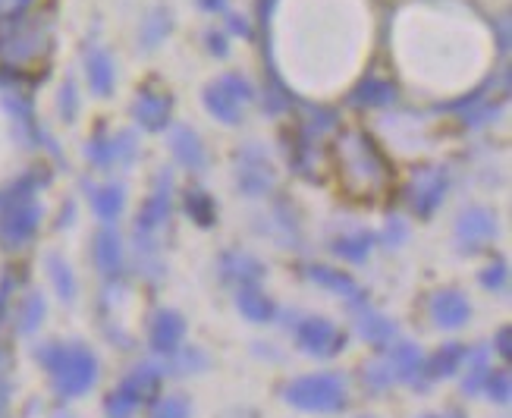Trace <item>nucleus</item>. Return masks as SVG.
<instances>
[{"instance_id": "f257e3e1", "label": "nucleus", "mask_w": 512, "mask_h": 418, "mask_svg": "<svg viewBox=\"0 0 512 418\" xmlns=\"http://www.w3.org/2000/svg\"><path fill=\"white\" fill-rule=\"evenodd\" d=\"M32 356L51 374L54 393L63 400H76L98 384V356L85 343H38Z\"/></svg>"}, {"instance_id": "f03ea898", "label": "nucleus", "mask_w": 512, "mask_h": 418, "mask_svg": "<svg viewBox=\"0 0 512 418\" xmlns=\"http://www.w3.org/2000/svg\"><path fill=\"white\" fill-rule=\"evenodd\" d=\"M283 400L311 415H333L343 412L349 403V381L340 371H315V374H302V378L289 381Z\"/></svg>"}, {"instance_id": "7ed1b4c3", "label": "nucleus", "mask_w": 512, "mask_h": 418, "mask_svg": "<svg viewBox=\"0 0 512 418\" xmlns=\"http://www.w3.org/2000/svg\"><path fill=\"white\" fill-rule=\"evenodd\" d=\"M161 378H164L161 365H154V362L136 365L123 378V384L104 400V415L107 418H132L136 409L142 406V400H148L151 390L161 384Z\"/></svg>"}, {"instance_id": "20e7f679", "label": "nucleus", "mask_w": 512, "mask_h": 418, "mask_svg": "<svg viewBox=\"0 0 512 418\" xmlns=\"http://www.w3.org/2000/svg\"><path fill=\"white\" fill-rule=\"evenodd\" d=\"M296 346L311 359H333L346 349V337L340 334L337 324H330L324 318H311V321L299 324Z\"/></svg>"}, {"instance_id": "39448f33", "label": "nucleus", "mask_w": 512, "mask_h": 418, "mask_svg": "<svg viewBox=\"0 0 512 418\" xmlns=\"http://www.w3.org/2000/svg\"><path fill=\"white\" fill-rule=\"evenodd\" d=\"M384 359L390 365V374L396 384H418L421 371H425V352H421L415 343H390Z\"/></svg>"}, {"instance_id": "423d86ee", "label": "nucleus", "mask_w": 512, "mask_h": 418, "mask_svg": "<svg viewBox=\"0 0 512 418\" xmlns=\"http://www.w3.org/2000/svg\"><path fill=\"white\" fill-rule=\"evenodd\" d=\"M465 356H469V346H462V343H443L431 359H425V371H421V381L415 387H428L431 381L453 378V374L465 365Z\"/></svg>"}, {"instance_id": "0eeeda50", "label": "nucleus", "mask_w": 512, "mask_h": 418, "mask_svg": "<svg viewBox=\"0 0 512 418\" xmlns=\"http://www.w3.org/2000/svg\"><path fill=\"white\" fill-rule=\"evenodd\" d=\"M183 337H186V324L180 315L173 312H161L154 315L151 327H148V343L154 352H164V356H173L176 349L183 346Z\"/></svg>"}, {"instance_id": "6e6552de", "label": "nucleus", "mask_w": 512, "mask_h": 418, "mask_svg": "<svg viewBox=\"0 0 512 418\" xmlns=\"http://www.w3.org/2000/svg\"><path fill=\"white\" fill-rule=\"evenodd\" d=\"M469 312H472L469 302H465L462 296H456V293H443V296H437L434 305H431L434 321H437L440 327H447V330L462 327L465 321H469Z\"/></svg>"}, {"instance_id": "1a4fd4ad", "label": "nucleus", "mask_w": 512, "mask_h": 418, "mask_svg": "<svg viewBox=\"0 0 512 418\" xmlns=\"http://www.w3.org/2000/svg\"><path fill=\"white\" fill-rule=\"evenodd\" d=\"M462 368H469V374H465V381H462V390L475 396L484 390V381L491 378V371H494V362H491V349H469V356H465V365Z\"/></svg>"}, {"instance_id": "9d476101", "label": "nucleus", "mask_w": 512, "mask_h": 418, "mask_svg": "<svg viewBox=\"0 0 512 418\" xmlns=\"http://www.w3.org/2000/svg\"><path fill=\"white\" fill-rule=\"evenodd\" d=\"M170 362L164 365V374H189V371H205L208 368V352L198 346H180L167 356Z\"/></svg>"}, {"instance_id": "9b49d317", "label": "nucleus", "mask_w": 512, "mask_h": 418, "mask_svg": "<svg viewBox=\"0 0 512 418\" xmlns=\"http://www.w3.org/2000/svg\"><path fill=\"white\" fill-rule=\"evenodd\" d=\"M359 334L362 340H368L371 346H390L396 337V324L387 321L384 315H365L359 321Z\"/></svg>"}, {"instance_id": "f8f14e48", "label": "nucleus", "mask_w": 512, "mask_h": 418, "mask_svg": "<svg viewBox=\"0 0 512 418\" xmlns=\"http://www.w3.org/2000/svg\"><path fill=\"white\" fill-rule=\"evenodd\" d=\"M148 418H192V403L186 393H164L148 409Z\"/></svg>"}, {"instance_id": "ddd939ff", "label": "nucleus", "mask_w": 512, "mask_h": 418, "mask_svg": "<svg viewBox=\"0 0 512 418\" xmlns=\"http://www.w3.org/2000/svg\"><path fill=\"white\" fill-rule=\"evenodd\" d=\"M362 384H365L371 393H384V390H390V387L396 384L384 356H381V359H371V362L362 368Z\"/></svg>"}, {"instance_id": "4468645a", "label": "nucleus", "mask_w": 512, "mask_h": 418, "mask_svg": "<svg viewBox=\"0 0 512 418\" xmlns=\"http://www.w3.org/2000/svg\"><path fill=\"white\" fill-rule=\"evenodd\" d=\"M484 390H487V396H491L494 403H509V393H512L509 371L506 368H494L491 378L484 381Z\"/></svg>"}, {"instance_id": "2eb2a0df", "label": "nucleus", "mask_w": 512, "mask_h": 418, "mask_svg": "<svg viewBox=\"0 0 512 418\" xmlns=\"http://www.w3.org/2000/svg\"><path fill=\"white\" fill-rule=\"evenodd\" d=\"M239 308H242V315L252 318V321H271V315H274L271 302H264V299H258V296H252V293L239 296Z\"/></svg>"}, {"instance_id": "dca6fc26", "label": "nucleus", "mask_w": 512, "mask_h": 418, "mask_svg": "<svg viewBox=\"0 0 512 418\" xmlns=\"http://www.w3.org/2000/svg\"><path fill=\"white\" fill-rule=\"evenodd\" d=\"M41 315H44V302L35 299V305H29L26 312H22V324H19L22 334H32V330L41 324Z\"/></svg>"}, {"instance_id": "f3484780", "label": "nucleus", "mask_w": 512, "mask_h": 418, "mask_svg": "<svg viewBox=\"0 0 512 418\" xmlns=\"http://www.w3.org/2000/svg\"><path fill=\"white\" fill-rule=\"evenodd\" d=\"M506 340H509V334H506V330H503V334H500V343H497V346H500V352H503V356H509V343H506Z\"/></svg>"}, {"instance_id": "a211bd4d", "label": "nucleus", "mask_w": 512, "mask_h": 418, "mask_svg": "<svg viewBox=\"0 0 512 418\" xmlns=\"http://www.w3.org/2000/svg\"><path fill=\"white\" fill-rule=\"evenodd\" d=\"M440 418H465V415H462V412H456V409H450L447 415H440Z\"/></svg>"}, {"instance_id": "6ab92c4d", "label": "nucleus", "mask_w": 512, "mask_h": 418, "mask_svg": "<svg viewBox=\"0 0 512 418\" xmlns=\"http://www.w3.org/2000/svg\"><path fill=\"white\" fill-rule=\"evenodd\" d=\"M54 418H76V415H70V412H57Z\"/></svg>"}, {"instance_id": "aec40b11", "label": "nucleus", "mask_w": 512, "mask_h": 418, "mask_svg": "<svg viewBox=\"0 0 512 418\" xmlns=\"http://www.w3.org/2000/svg\"><path fill=\"white\" fill-rule=\"evenodd\" d=\"M421 418H440V415H421Z\"/></svg>"}, {"instance_id": "412c9836", "label": "nucleus", "mask_w": 512, "mask_h": 418, "mask_svg": "<svg viewBox=\"0 0 512 418\" xmlns=\"http://www.w3.org/2000/svg\"><path fill=\"white\" fill-rule=\"evenodd\" d=\"M359 418H374V415H359Z\"/></svg>"}]
</instances>
